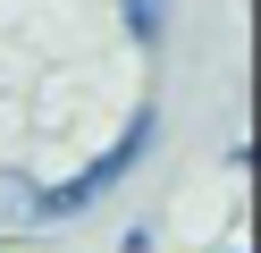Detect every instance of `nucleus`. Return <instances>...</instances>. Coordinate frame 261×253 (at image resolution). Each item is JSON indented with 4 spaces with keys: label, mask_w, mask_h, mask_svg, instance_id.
Segmentation results:
<instances>
[{
    "label": "nucleus",
    "mask_w": 261,
    "mask_h": 253,
    "mask_svg": "<svg viewBox=\"0 0 261 253\" xmlns=\"http://www.w3.org/2000/svg\"><path fill=\"white\" fill-rule=\"evenodd\" d=\"M126 17H135V34H143V42L160 34V0H126Z\"/></svg>",
    "instance_id": "obj_2"
},
{
    "label": "nucleus",
    "mask_w": 261,
    "mask_h": 253,
    "mask_svg": "<svg viewBox=\"0 0 261 253\" xmlns=\"http://www.w3.org/2000/svg\"><path fill=\"white\" fill-rule=\"evenodd\" d=\"M143 144H152V110H135V127H126L118 144H110L101 160L85 169V177H68V186H51V194H42V219H59V211H76V202H93V194H101V186H118L126 169L143 160Z\"/></svg>",
    "instance_id": "obj_1"
}]
</instances>
